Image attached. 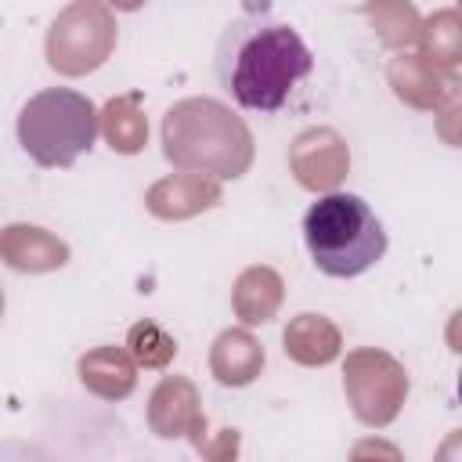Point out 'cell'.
<instances>
[{
  "label": "cell",
  "mask_w": 462,
  "mask_h": 462,
  "mask_svg": "<svg viewBox=\"0 0 462 462\" xmlns=\"http://www.w3.org/2000/svg\"><path fill=\"white\" fill-rule=\"evenodd\" d=\"M148 419H152V430L159 437H177V433H202L206 419L199 411V393L188 379L173 375V379H162L152 393V408H148Z\"/></svg>",
  "instance_id": "8"
},
{
  "label": "cell",
  "mask_w": 462,
  "mask_h": 462,
  "mask_svg": "<svg viewBox=\"0 0 462 462\" xmlns=\"http://www.w3.org/2000/svg\"><path fill=\"white\" fill-rule=\"evenodd\" d=\"M79 379L87 390H94L97 397H108V401H119L134 390L137 383V368H134V357L116 350V346H97L90 350L83 361H79Z\"/></svg>",
  "instance_id": "12"
},
{
  "label": "cell",
  "mask_w": 462,
  "mask_h": 462,
  "mask_svg": "<svg viewBox=\"0 0 462 462\" xmlns=\"http://www.w3.org/2000/svg\"><path fill=\"white\" fill-rule=\"evenodd\" d=\"M112 4H116L119 11H134V7H141L144 0H112Z\"/></svg>",
  "instance_id": "19"
},
{
  "label": "cell",
  "mask_w": 462,
  "mask_h": 462,
  "mask_svg": "<svg viewBox=\"0 0 462 462\" xmlns=\"http://www.w3.org/2000/svg\"><path fill=\"white\" fill-rule=\"evenodd\" d=\"M393 83H397V94L408 97L411 105H437L440 97V79H437V69L430 61H419V58H397L393 69H390Z\"/></svg>",
  "instance_id": "16"
},
{
  "label": "cell",
  "mask_w": 462,
  "mask_h": 462,
  "mask_svg": "<svg viewBox=\"0 0 462 462\" xmlns=\"http://www.w3.org/2000/svg\"><path fill=\"white\" fill-rule=\"evenodd\" d=\"M217 202H220V184L213 177H202V173H173L148 191V209L155 217H166V220L191 217V213L209 209Z\"/></svg>",
  "instance_id": "9"
},
{
  "label": "cell",
  "mask_w": 462,
  "mask_h": 462,
  "mask_svg": "<svg viewBox=\"0 0 462 462\" xmlns=\"http://www.w3.org/2000/svg\"><path fill=\"white\" fill-rule=\"evenodd\" d=\"M346 397L354 401V411L368 426H386L408 393V375L404 368L383 354V350H354L346 357V375H343Z\"/></svg>",
  "instance_id": "6"
},
{
  "label": "cell",
  "mask_w": 462,
  "mask_h": 462,
  "mask_svg": "<svg viewBox=\"0 0 462 462\" xmlns=\"http://www.w3.org/2000/svg\"><path fill=\"white\" fill-rule=\"evenodd\" d=\"M112 43L116 22L108 7L97 0H76L69 11H61L47 36V61L65 76H83L112 54Z\"/></svg>",
  "instance_id": "5"
},
{
  "label": "cell",
  "mask_w": 462,
  "mask_h": 462,
  "mask_svg": "<svg viewBox=\"0 0 462 462\" xmlns=\"http://www.w3.org/2000/svg\"><path fill=\"white\" fill-rule=\"evenodd\" d=\"M430 32H426V43H430V54L437 58V61H444V65H455V54H458V32H455V14L451 11H444L440 18H437V29H433V22L426 25ZM430 58V61H433Z\"/></svg>",
  "instance_id": "18"
},
{
  "label": "cell",
  "mask_w": 462,
  "mask_h": 462,
  "mask_svg": "<svg viewBox=\"0 0 462 462\" xmlns=\"http://www.w3.org/2000/svg\"><path fill=\"white\" fill-rule=\"evenodd\" d=\"M105 137L116 152L123 155H134L144 148V137H148V126H144V116L137 112V94H126V97H116L105 105Z\"/></svg>",
  "instance_id": "15"
},
{
  "label": "cell",
  "mask_w": 462,
  "mask_h": 462,
  "mask_svg": "<svg viewBox=\"0 0 462 462\" xmlns=\"http://www.w3.org/2000/svg\"><path fill=\"white\" fill-rule=\"evenodd\" d=\"M375 4H383V0H375Z\"/></svg>",
  "instance_id": "21"
},
{
  "label": "cell",
  "mask_w": 462,
  "mask_h": 462,
  "mask_svg": "<svg viewBox=\"0 0 462 462\" xmlns=\"http://www.w3.org/2000/svg\"><path fill=\"white\" fill-rule=\"evenodd\" d=\"M285 354L300 365H328L339 354V332L321 314H300L285 328Z\"/></svg>",
  "instance_id": "13"
},
{
  "label": "cell",
  "mask_w": 462,
  "mask_h": 462,
  "mask_svg": "<svg viewBox=\"0 0 462 462\" xmlns=\"http://www.w3.org/2000/svg\"><path fill=\"white\" fill-rule=\"evenodd\" d=\"M97 108L87 94L51 87L25 101L18 116V141L40 166H72L97 137Z\"/></svg>",
  "instance_id": "4"
},
{
  "label": "cell",
  "mask_w": 462,
  "mask_h": 462,
  "mask_svg": "<svg viewBox=\"0 0 462 462\" xmlns=\"http://www.w3.org/2000/svg\"><path fill=\"white\" fill-rule=\"evenodd\" d=\"M166 159L209 177H242L253 162L249 126L213 97H184L162 119Z\"/></svg>",
  "instance_id": "2"
},
{
  "label": "cell",
  "mask_w": 462,
  "mask_h": 462,
  "mask_svg": "<svg viewBox=\"0 0 462 462\" xmlns=\"http://www.w3.org/2000/svg\"><path fill=\"white\" fill-rule=\"evenodd\" d=\"M209 368H213L217 383H224V386H245L263 368V346L245 328H227L213 343Z\"/></svg>",
  "instance_id": "11"
},
{
  "label": "cell",
  "mask_w": 462,
  "mask_h": 462,
  "mask_svg": "<svg viewBox=\"0 0 462 462\" xmlns=\"http://www.w3.org/2000/svg\"><path fill=\"white\" fill-rule=\"evenodd\" d=\"M126 346H130V357L144 368H162L177 354V343L155 321H137L126 336Z\"/></svg>",
  "instance_id": "17"
},
{
  "label": "cell",
  "mask_w": 462,
  "mask_h": 462,
  "mask_svg": "<svg viewBox=\"0 0 462 462\" xmlns=\"http://www.w3.org/2000/svg\"><path fill=\"white\" fill-rule=\"evenodd\" d=\"M0 314H4V289H0Z\"/></svg>",
  "instance_id": "20"
},
{
  "label": "cell",
  "mask_w": 462,
  "mask_h": 462,
  "mask_svg": "<svg viewBox=\"0 0 462 462\" xmlns=\"http://www.w3.org/2000/svg\"><path fill=\"white\" fill-rule=\"evenodd\" d=\"M307 249L314 267L332 278H354L386 253V231L361 195L332 191L318 199L303 217Z\"/></svg>",
  "instance_id": "3"
},
{
  "label": "cell",
  "mask_w": 462,
  "mask_h": 462,
  "mask_svg": "<svg viewBox=\"0 0 462 462\" xmlns=\"http://www.w3.org/2000/svg\"><path fill=\"white\" fill-rule=\"evenodd\" d=\"M0 256L14 271H54L69 260V245L47 235L43 227L11 224L0 231Z\"/></svg>",
  "instance_id": "10"
},
{
  "label": "cell",
  "mask_w": 462,
  "mask_h": 462,
  "mask_svg": "<svg viewBox=\"0 0 462 462\" xmlns=\"http://www.w3.org/2000/svg\"><path fill=\"white\" fill-rule=\"evenodd\" d=\"M310 69L314 58L300 32L263 14L231 22L217 43L220 87L253 112H278Z\"/></svg>",
  "instance_id": "1"
},
{
  "label": "cell",
  "mask_w": 462,
  "mask_h": 462,
  "mask_svg": "<svg viewBox=\"0 0 462 462\" xmlns=\"http://www.w3.org/2000/svg\"><path fill=\"white\" fill-rule=\"evenodd\" d=\"M289 162L303 188H332L343 180L350 155L336 130H307L296 137Z\"/></svg>",
  "instance_id": "7"
},
{
  "label": "cell",
  "mask_w": 462,
  "mask_h": 462,
  "mask_svg": "<svg viewBox=\"0 0 462 462\" xmlns=\"http://www.w3.org/2000/svg\"><path fill=\"white\" fill-rule=\"evenodd\" d=\"M282 303V278L271 267H249L235 282V314L245 325H263Z\"/></svg>",
  "instance_id": "14"
}]
</instances>
